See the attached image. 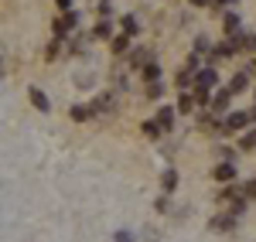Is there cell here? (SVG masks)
<instances>
[{"label": "cell", "mask_w": 256, "mask_h": 242, "mask_svg": "<svg viewBox=\"0 0 256 242\" xmlns=\"http://www.w3.org/2000/svg\"><path fill=\"white\" fill-rule=\"evenodd\" d=\"M222 31L232 38V34H242L239 31V14H226V20H222Z\"/></svg>", "instance_id": "cell-14"}, {"label": "cell", "mask_w": 256, "mask_h": 242, "mask_svg": "<svg viewBox=\"0 0 256 242\" xmlns=\"http://www.w3.org/2000/svg\"><path fill=\"white\" fill-rule=\"evenodd\" d=\"M239 147H242V150H256V130H246V133L239 137Z\"/></svg>", "instance_id": "cell-20"}, {"label": "cell", "mask_w": 256, "mask_h": 242, "mask_svg": "<svg viewBox=\"0 0 256 242\" xmlns=\"http://www.w3.org/2000/svg\"><path fill=\"white\" fill-rule=\"evenodd\" d=\"M229 3H236V0H229Z\"/></svg>", "instance_id": "cell-29"}, {"label": "cell", "mask_w": 256, "mask_h": 242, "mask_svg": "<svg viewBox=\"0 0 256 242\" xmlns=\"http://www.w3.org/2000/svg\"><path fill=\"white\" fill-rule=\"evenodd\" d=\"M158 123H160V130H171V126H174V109H171V106H160Z\"/></svg>", "instance_id": "cell-9"}, {"label": "cell", "mask_w": 256, "mask_h": 242, "mask_svg": "<svg viewBox=\"0 0 256 242\" xmlns=\"http://www.w3.org/2000/svg\"><path fill=\"white\" fill-rule=\"evenodd\" d=\"M28 99L34 102V109H38V113H52V102H48V96L41 92L38 85H31V89H28Z\"/></svg>", "instance_id": "cell-4"}, {"label": "cell", "mask_w": 256, "mask_h": 242, "mask_svg": "<svg viewBox=\"0 0 256 242\" xmlns=\"http://www.w3.org/2000/svg\"><path fill=\"white\" fill-rule=\"evenodd\" d=\"M76 24H79V14H76V10H65V14L55 20V38H65V34H72V31H76Z\"/></svg>", "instance_id": "cell-1"}, {"label": "cell", "mask_w": 256, "mask_h": 242, "mask_svg": "<svg viewBox=\"0 0 256 242\" xmlns=\"http://www.w3.org/2000/svg\"><path fill=\"white\" fill-rule=\"evenodd\" d=\"M55 7L58 10H72V0H55Z\"/></svg>", "instance_id": "cell-26"}, {"label": "cell", "mask_w": 256, "mask_h": 242, "mask_svg": "<svg viewBox=\"0 0 256 242\" xmlns=\"http://www.w3.org/2000/svg\"><path fill=\"white\" fill-rule=\"evenodd\" d=\"M242 48H246V51H250V55H256V34H250V38H246V34H242Z\"/></svg>", "instance_id": "cell-25"}, {"label": "cell", "mask_w": 256, "mask_h": 242, "mask_svg": "<svg viewBox=\"0 0 256 242\" xmlns=\"http://www.w3.org/2000/svg\"><path fill=\"white\" fill-rule=\"evenodd\" d=\"M160 92H164L160 82H150V85H147V96H150V99H160Z\"/></svg>", "instance_id": "cell-24"}, {"label": "cell", "mask_w": 256, "mask_h": 242, "mask_svg": "<svg viewBox=\"0 0 256 242\" xmlns=\"http://www.w3.org/2000/svg\"><path fill=\"white\" fill-rule=\"evenodd\" d=\"M195 96H192V92H188V89H184V92H181V99H178V113H195Z\"/></svg>", "instance_id": "cell-12"}, {"label": "cell", "mask_w": 256, "mask_h": 242, "mask_svg": "<svg viewBox=\"0 0 256 242\" xmlns=\"http://www.w3.org/2000/svg\"><path fill=\"white\" fill-rule=\"evenodd\" d=\"M137 31H140V20L134 17V14H126V17H123V34H126V38H134Z\"/></svg>", "instance_id": "cell-16"}, {"label": "cell", "mask_w": 256, "mask_h": 242, "mask_svg": "<svg viewBox=\"0 0 256 242\" xmlns=\"http://www.w3.org/2000/svg\"><path fill=\"white\" fill-rule=\"evenodd\" d=\"M239 195H242L246 202H250V198H256V181H246L242 188H239Z\"/></svg>", "instance_id": "cell-22"}, {"label": "cell", "mask_w": 256, "mask_h": 242, "mask_svg": "<svg viewBox=\"0 0 256 242\" xmlns=\"http://www.w3.org/2000/svg\"><path fill=\"white\" fill-rule=\"evenodd\" d=\"M110 48H113V55H126V48H130V38H126V34H120V38H110Z\"/></svg>", "instance_id": "cell-15"}, {"label": "cell", "mask_w": 256, "mask_h": 242, "mask_svg": "<svg viewBox=\"0 0 256 242\" xmlns=\"http://www.w3.org/2000/svg\"><path fill=\"white\" fill-rule=\"evenodd\" d=\"M192 75H195L192 68H181V72H178V89H181V92H184V89L192 85Z\"/></svg>", "instance_id": "cell-21"}, {"label": "cell", "mask_w": 256, "mask_h": 242, "mask_svg": "<svg viewBox=\"0 0 256 242\" xmlns=\"http://www.w3.org/2000/svg\"><path fill=\"white\" fill-rule=\"evenodd\" d=\"M212 174H216V181L229 184V181H232V178H236V167H232V164H229V161H222V164H216V171H212Z\"/></svg>", "instance_id": "cell-5"}, {"label": "cell", "mask_w": 256, "mask_h": 242, "mask_svg": "<svg viewBox=\"0 0 256 242\" xmlns=\"http://www.w3.org/2000/svg\"><path fill=\"white\" fill-rule=\"evenodd\" d=\"M140 72H144L147 85H150V82H160V65H158V61H147V65H144Z\"/></svg>", "instance_id": "cell-13"}, {"label": "cell", "mask_w": 256, "mask_h": 242, "mask_svg": "<svg viewBox=\"0 0 256 242\" xmlns=\"http://www.w3.org/2000/svg\"><path fill=\"white\" fill-rule=\"evenodd\" d=\"M250 113H226V120H222V130L226 133H236V130H246L250 126Z\"/></svg>", "instance_id": "cell-2"}, {"label": "cell", "mask_w": 256, "mask_h": 242, "mask_svg": "<svg viewBox=\"0 0 256 242\" xmlns=\"http://www.w3.org/2000/svg\"><path fill=\"white\" fill-rule=\"evenodd\" d=\"M58 51H62V44H58V38H55L52 44H48V55H44V58H48V61H55V58H58Z\"/></svg>", "instance_id": "cell-23"}, {"label": "cell", "mask_w": 256, "mask_h": 242, "mask_svg": "<svg viewBox=\"0 0 256 242\" xmlns=\"http://www.w3.org/2000/svg\"><path fill=\"white\" fill-rule=\"evenodd\" d=\"M116 242H134V236L130 232H116Z\"/></svg>", "instance_id": "cell-27"}, {"label": "cell", "mask_w": 256, "mask_h": 242, "mask_svg": "<svg viewBox=\"0 0 256 242\" xmlns=\"http://www.w3.org/2000/svg\"><path fill=\"white\" fill-rule=\"evenodd\" d=\"M110 109H113V96H99L92 102V113H110Z\"/></svg>", "instance_id": "cell-19"}, {"label": "cell", "mask_w": 256, "mask_h": 242, "mask_svg": "<svg viewBox=\"0 0 256 242\" xmlns=\"http://www.w3.org/2000/svg\"><path fill=\"white\" fill-rule=\"evenodd\" d=\"M96 38H102V41H110V38H113V24H110L106 17H102V20L96 24Z\"/></svg>", "instance_id": "cell-17"}, {"label": "cell", "mask_w": 256, "mask_h": 242, "mask_svg": "<svg viewBox=\"0 0 256 242\" xmlns=\"http://www.w3.org/2000/svg\"><path fill=\"white\" fill-rule=\"evenodd\" d=\"M160 188H164V195H171V191L178 188V171H171V167H168V171L160 174Z\"/></svg>", "instance_id": "cell-10"}, {"label": "cell", "mask_w": 256, "mask_h": 242, "mask_svg": "<svg viewBox=\"0 0 256 242\" xmlns=\"http://www.w3.org/2000/svg\"><path fill=\"white\" fill-rule=\"evenodd\" d=\"M212 229H216V232H229V229H236V215H232V212H229V215H216V219H212Z\"/></svg>", "instance_id": "cell-7"}, {"label": "cell", "mask_w": 256, "mask_h": 242, "mask_svg": "<svg viewBox=\"0 0 256 242\" xmlns=\"http://www.w3.org/2000/svg\"><path fill=\"white\" fill-rule=\"evenodd\" d=\"M242 89H250V68L246 72H236L232 75V82H229V92L236 96V92H242Z\"/></svg>", "instance_id": "cell-6"}, {"label": "cell", "mask_w": 256, "mask_h": 242, "mask_svg": "<svg viewBox=\"0 0 256 242\" xmlns=\"http://www.w3.org/2000/svg\"><path fill=\"white\" fill-rule=\"evenodd\" d=\"M147 61H154V58H150V51H147V48H137V51H130V65H134V68H144Z\"/></svg>", "instance_id": "cell-11"}, {"label": "cell", "mask_w": 256, "mask_h": 242, "mask_svg": "<svg viewBox=\"0 0 256 242\" xmlns=\"http://www.w3.org/2000/svg\"><path fill=\"white\" fill-rule=\"evenodd\" d=\"M205 3H208V0H192V7H205Z\"/></svg>", "instance_id": "cell-28"}, {"label": "cell", "mask_w": 256, "mask_h": 242, "mask_svg": "<svg viewBox=\"0 0 256 242\" xmlns=\"http://www.w3.org/2000/svg\"><path fill=\"white\" fill-rule=\"evenodd\" d=\"M229 102H232V92H229V89H218L216 96L208 99V106H212L216 116H226V113H229Z\"/></svg>", "instance_id": "cell-3"}, {"label": "cell", "mask_w": 256, "mask_h": 242, "mask_svg": "<svg viewBox=\"0 0 256 242\" xmlns=\"http://www.w3.org/2000/svg\"><path fill=\"white\" fill-rule=\"evenodd\" d=\"M253 68H256V61H253Z\"/></svg>", "instance_id": "cell-30"}, {"label": "cell", "mask_w": 256, "mask_h": 242, "mask_svg": "<svg viewBox=\"0 0 256 242\" xmlns=\"http://www.w3.org/2000/svg\"><path fill=\"white\" fill-rule=\"evenodd\" d=\"M96 113H92V106H86V102H79V106H72V120L76 123H86V120H92Z\"/></svg>", "instance_id": "cell-8"}, {"label": "cell", "mask_w": 256, "mask_h": 242, "mask_svg": "<svg viewBox=\"0 0 256 242\" xmlns=\"http://www.w3.org/2000/svg\"><path fill=\"white\" fill-rule=\"evenodd\" d=\"M160 133H164V130H160V123H158V120H147V123H144V137H150V140H158Z\"/></svg>", "instance_id": "cell-18"}]
</instances>
